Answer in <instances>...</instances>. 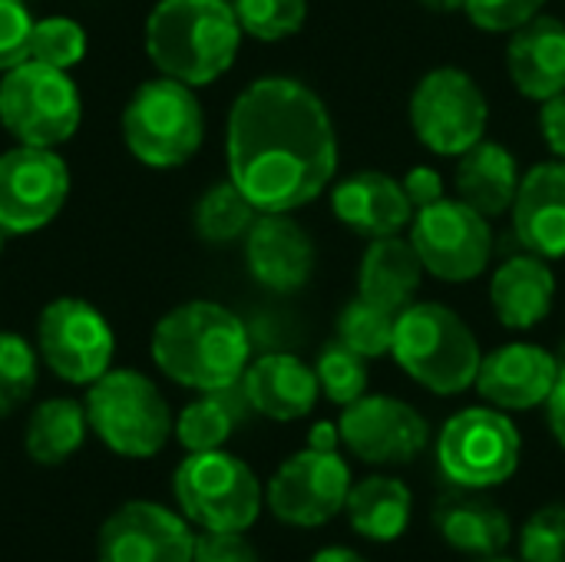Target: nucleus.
Returning <instances> with one entry per match:
<instances>
[{
  "label": "nucleus",
  "mask_w": 565,
  "mask_h": 562,
  "mask_svg": "<svg viewBox=\"0 0 565 562\" xmlns=\"http://www.w3.org/2000/svg\"><path fill=\"white\" fill-rule=\"evenodd\" d=\"M225 159L228 179L258 212L315 202L338 172V132L324 99L291 76L255 79L228 109Z\"/></svg>",
  "instance_id": "1"
},
{
  "label": "nucleus",
  "mask_w": 565,
  "mask_h": 562,
  "mask_svg": "<svg viewBox=\"0 0 565 562\" xmlns=\"http://www.w3.org/2000/svg\"><path fill=\"white\" fill-rule=\"evenodd\" d=\"M248 358V328L235 311L215 301H185L162 315L152 331L156 368L169 381L199 394L238 388Z\"/></svg>",
  "instance_id": "2"
},
{
  "label": "nucleus",
  "mask_w": 565,
  "mask_h": 562,
  "mask_svg": "<svg viewBox=\"0 0 565 562\" xmlns=\"http://www.w3.org/2000/svg\"><path fill=\"white\" fill-rule=\"evenodd\" d=\"M242 26L228 0H159L146 20V53L185 86H209L238 56Z\"/></svg>",
  "instance_id": "3"
},
{
  "label": "nucleus",
  "mask_w": 565,
  "mask_h": 562,
  "mask_svg": "<svg viewBox=\"0 0 565 562\" xmlns=\"http://www.w3.org/2000/svg\"><path fill=\"white\" fill-rule=\"evenodd\" d=\"M391 354L414 384L437 397L470 391L483 361L473 328L440 301H411L397 315Z\"/></svg>",
  "instance_id": "4"
},
{
  "label": "nucleus",
  "mask_w": 565,
  "mask_h": 562,
  "mask_svg": "<svg viewBox=\"0 0 565 562\" xmlns=\"http://www.w3.org/2000/svg\"><path fill=\"white\" fill-rule=\"evenodd\" d=\"M172 494L199 533H248L265 507L262 480L225 447L189 454L172 474Z\"/></svg>",
  "instance_id": "5"
},
{
  "label": "nucleus",
  "mask_w": 565,
  "mask_h": 562,
  "mask_svg": "<svg viewBox=\"0 0 565 562\" xmlns=\"http://www.w3.org/2000/svg\"><path fill=\"white\" fill-rule=\"evenodd\" d=\"M83 407L89 431L129 460L156 457L175 427L162 391L139 371H106L89 384Z\"/></svg>",
  "instance_id": "6"
},
{
  "label": "nucleus",
  "mask_w": 565,
  "mask_h": 562,
  "mask_svg": "<svg viewBox=\"0 0 565 562\" xmlns=\"http://www.w3.org/2000/svg\"><path fill=\"white\" fill-rule=\"evenodd\" d=\"M202 136V103L195 99L192 86L172 76L146 79L122 109V139L149 169L185 166L199 152Z\"/></svg>",
  "instance_id": "7"
},
{
  "label": "nucleus",
  "mask_w": 565,
  "mask_h": 562,
  "mask_svg": "<svg viewBox=\"0 0 565 562\" xmlns=\"http://www.w3.org/2000/svg\"><path fill=\"white\" fill-rule=\"evenodd\" d=\"M437 467L450 487L493 490L516 477L523 437L513 417L493 404L463 407L437 434Z\"/></svg>",
  "instance_id": "8"
},
{
  "label": "nucleus",
  "mask_w": 565,
  "mask_h": 562,
  "mask_svg": "<svg viewBox=\"0 0 565 562\" xmlns=\"http://www.w3.org/2000/svg\"><path fill=\"white\" fill-rule=\"evenodd\" d=\"M83 119V99L66 70L40 60L10 66L0 79V123L23 146H60Z\"/></svg>",
  "instance_id": "9"
},
{
  "label": "nucleus",
  "mask_w": 565,
  "mask_h": 562,
  "mask_svg": "<svg viewBox=\"0 0 565 562\" xmlns=\"http://www.w3.org/2000/svg\"><path fill=\"white\" fill-rule=\"evenodd\" d=\"M414 136L437 156H463L487 139L490 103L480 83L460 66H437L411 93Z\"/></svg>",
  "instance_id": "10"
},
{
  "label": "nucleus",
  "mask_w": 565,
  "mask_h": 562,
  "mask_svg": "<svg viewBox=\"0 0 565 562\" xmlns=\"http://www.w3.org/2000/svg\"><path fill=\"white\" fill-rule=\"evenodd\" d=\"M351 487V467L338 450L305 447L271 474L265 487V507L285 527L321 530L344 513Z\"/></svg>",
  "instance_id": "11"
},
{
  "label": "nucleus",
  "mask_w": 565,
  "mask_h": 562,
  "mask_svg": "<svg viewBox=\"0 0 565 562\" xmlns=\"http://www.w3.org/2000/svg\"><path fill=\"white\" fill-rule=\"evenodd\" d=\"M411 245L417 248L424 272L440 282L463 285L487 272L493 255L490 219L463 199H440L414 212Z\"/></svg>",
  "instance_id": "12"
},
{
  "label": "nucleus",
  "mask_w": 565,
  "mask_h": 562,
  "mask_svg": "<svg viewBox=\"0 0 565 562\" xmlns=\"http://www.w3.org/2000/svg\"><path fill=\"white\" fill-rule=\"evenodd\" d=\"M36 351L40 361L66 384L99 381L116 351L109 321L79 298H56L40 311L36 321Z\"/></svg>",
  "instance_id": "13"
},
{
  "label": "nucleus",
  "mask_w": 565,
  "mask_h": 562,
  "mask_svg": "<svg viewBox=\"0 0 565 562\" xmlns=\"http://www.w3.org/2000/svg\"><path fill=\"white\" fill-rule=\"evenodd\" d=\"M341 447L371 467H404L414 464L430 447L427 417L391 394H364L361 401L341 407Z\"/></svg>",
  "instance_id": "14"
},
{
  "label": "nucleus",
  "mask_w": 565,
  "mask_h": 562,
  "mask_svg": "<svg viewBox=\"0 0 565 562\" xmlns=\"http://www.w3.org/2000/svg\"><path fill=\"white\" fill-rule=\"evenodd\" d=\"M70 195V169L46 146L0 152V232L26 235L50 225Z\"/></svg>",
  "instance_id": "15"
},
{
  "label": "nucleus",
  "mask_w": 565,
  "mask_h": 562,
  "mask_svg": "<svg viewBox=\"0 0 565 562\" xmlns=\"http://www.w3.org/2000/svg\"><path fill=\"white\" fill-rule=\"evenodd\" d=\"M195 527L149 500L122 503L99 527L96 562H192Z\"/></svg>",
  "instance_id": "16"
},
{
  "label": "nucleus",
  "mask_w": 565,
  "mask_h": 562,
  "mask_svg": "<svg viewBox=\"0 0 565 562\" xmlns=\"http://www.w3.org/2000/svg\"><path fill=\"white\" fill-rule=\"evenodd\" d=\"M556 381H559V354L530 341H513L483 354L473 388L487 404L507 414H520V411L546 407Z\"/></svg>",
  "instance_id": "17"
},
{
  "label": "nucleus",
  "mask_w": 565,
  "mask_h": 562,
  "mask_svg": "<svg viewBox=\"0 0 565 562\" xmlns=\"http://www.w3.org/2000/svg\"><path fill=\"white\" fill-rule=\"evenodd\" d=\"M315 242L288 212H262L245 235V265L252 278L278 295L305 288L315 275Z\"/></svg>",
  "instance_id": "18"
},
{
  "label": "nucleus",
  "mask_w": 565,
  "mask_h": 562,
  "mask_svg": "<svg viewBox=\"0 0 565 562\" xmlns=\"http://www.w3.org/2000/svg\"><path fill=\"white\" fill-rule=\"evenodd\" d=\"M430 523H434L437 537L454 553H463V556H473V560L497 556L513 540L510 513L493 497H487V490L450 487L434 503Z\"/></svg>",
  "instance_id": "19"
},
{
  "label": "nucleus",
  "mask_w": 565,
  "mask_h": 562,
  "mask_svg": "<svg viewBox=\"0 0 565 562\" xmlns=\"http://www.w3.org/2000/svg\"><path fill=\"white\" fill-rule=\"evenodd\" d=\"M238 388L245 394V404L255 414L278 421V424L308 417L321 397L315 368H308L301 358L285 354V351H271V354L248 361Z\"/></svg>",
  "instance_id": "20"
},
{
  "label": "nucleus",
  "mask_w": 565,
  "mask_h": 562,
  "mask_svg": "<svg viewBox=\"0 0 565 562\" xmlns=\"http://www.w3.org/2000/svg\"><path fill=\"white\" fill-rule=\"evenodd\" d=\"M513 232L540 258H565V159L533 166L513 199Z\"/></svg>",
  "instance_id": "21"
},
{
  "label": "nucleus",
  "mask_w": 565,
  "mask_h": 562,
  "mask_svg": "<svg viewBox=\"0 0 565 562\" xmlns=\"http://www.w3.org/2000/svg\"><path fill=\"white\" fill-rule=\"evenodd\" d=\"M331 209L348 229L364 238L401 235L414 222V205L401 179L377 169H364L338 182L331 189Z\"/></svg>",
  "instance_id": "22"
},
{
  "label": "nucleus",
  "mask_w": 565,
  "mask_h": 562,
  "mask_svg": "<svg viewBox=\"0 0 565 562\" xmlns=\"http://www.w3.org/2000/svg\"><path fill=\"white\" fill-rule=\"evenodd\" d=\"M507 73L526 99H553L565 93V23L540 13L507 43Z\"/></svg>",
  "instance_id": "23"
},
{
  "label": "nucleus",
  "mask_w": 565,
  "mask_h": 562,
  "mask_svg": "<svg viewBox=\"0 0 565 562\" xmlns=\"http://www.w3.org/2000/svg\"><path fill=\"white\" fill-rule=\"evenodd\" d=\"M556 301V275L546 258L526 252L503 262L490 282V305L503 328L530 331L550 318Z\"/></svg>",
  "instance_id": "24"
},
{
  "label": "nucleus",
  "mask_w": 565,
  "mask_h": 562,
  "mask_svg": "<svg viewBox=\"0 0 565 562\" xmlns=\"http://www.w3.org/2000/svg\"><path fill=\"white\" fill-rule=\"evenodd\" d=\"M420 282H424V262L417 248L411 245V238L404 235L371 238L361 258V272H358L361 298L401 315L414 301Z\"/></svg>",
  "instance_id": "25"
},
{
  "label": "nucleus",
  "mask_w": 565,
  "mask_h": 562,
  "mask_svg": "<svg viewBox=\"0 0 565 562\" xmlns=\"http://www.w3.org/2000/svg\"><path fill=\"white\" fill-rule=\"evenodd\" d=\"M348 527L367 543H397L411 530L414 494L401 477L371 474L354 480L344 503Z\"/></svg>",
  "instance_id": "26"
},
{
  "label": "nucleus",
  "mask_w": 565,
  "mask_h": 562,
  "mask_svg": "<svg viewBox=\"0 0 565 562\" xmlns=\"http://www.w3.org/2000/svg\"><path fill=\"white\" fill-rule=\"evenodd\" d=\"M457 159V192L467 205H473L487 219H497L513 209L523 176L516 156L503 142L480 139Z\"/></svg>",
  "instance_id": "27"
},
{
  "label": "nucleus",
  "mask_w": 565,
  "mask_h": 562,
  "mask_svg": "<svg viewBox=\"0 0 565 562\" xmlns=\"http://www.w3.org/2000/svg\"><path fill=\"white\" fill-rule=\"evenodd\" d=\"M89 421L86 407L70 397H50L43 401L23 431V447L33 464L40 467H60L66 464L86 441Z\"/></svg>",
  "instance_id": "28"
},
{
  "label": "nucleus",
  "mask_w": 565,
  "mask_h": 562,
  "mask_svg": "<svg viewBox=\"0 0 565 562\" xmlns=\"http://www.w3.org/2000/svg\"><path fill=\"white\" fill-rule=\"evenodd\" d=\"M258 215L262 212L245 199V192L232 179H225L202 192V199L195 202L192 222H195V232L202 242L228 245V242L245 238Z\"/></svg>",
  "instance_id": "29"
},
{
  "label": "nucleus",
  "mask_w": 565,
  "mask_h": 562,
  "mask_svg": "<svg viewBox=\"0 0 565 562\" xmlns=\"http://www.w3.org/2000/svg\"><path fill=\"white\" fill-rule=\"evenodd\" d=\"M228 391H212L202 394L199 401L185 404L182 414L175 417V441L189 450V454H202V450H222L238 424V407L228 401Z\"/></svg>",
  "instance_id": "30"
},
{
  "label": "nucleus",
  "mask_w": 565,
  "mask_h": 562,
  "mask_svg": "<svg viewBox=\"0 0 565 562\" xmlns=\"http://www.w3.org/2000/svg\"><path fill=\"white\" fill-rule=\"evenodd\" d=\"M394 328H397V311H387L361 295L354 301H348L338 315V341L367 361L391 354Z\"/></svg>",
  "instance_id": "31"
},
{
  "label": "nucleus",
  "mask_w": 565,
  "mask_h": 562,
  "mask_svg": "<svg viewBox=\"0 0 565 562\" xmlns=\"http://www.w3.org/2000/svg\"><path fill=\"white\" fill-rule=\"evenodd\" d=\"M315 374H318L321 394L338 407H348L367 394V358H361L341 341H331L321 348L315 361Z\"/></svg>",
  "instance_id": "32"
},
{
  "label": "nucleus",
  "mask_w": 565,
  "mask_h": 562,
  "mask_svg": "<svg viewBox=\"0 0 565 562\" xmlns=\"http://www.w3.org/2000/svg\"><path fill=\"white\" fill-rule=\"evenodd\" d=\"M232 7L242 33L262 43L288 40L308 20V0H235Z\"/></svg>",
  "instance_id": "33"
},
{
  "label": "nucleus",
  "mask_w": 565,
  "mask_h": 562,
  "mask_svg": "<svg viewBox=\"0 0 565 562\" xmlns=\"http://www.w3.org/2000/svg\"><path fill=\"white\" fill-rule=\"evenodd\" d=\"M36 351L26 338L13 331H0V417H10L23 407L36 388Z\"/></svg>",
  "instance_id": "34"
},
{
  "label": "nucleus",
  "mask_w": 565,
  "mask_h": 562,
  "mask_svg": "<svg viewBox=\"0 0 565 562\" xmlns=\"http://www.w3.org/2000/svg\"><path fill=\"white\" fill-rule=\"evenodd\" d=\"M86 56V30L70 17H46L33 23L26 60H40L56 70H70Z\"/></svg>",
  "instance_id": "35"
},
{
  "label": "nucleus",
  "mask_w": 565,
  "mask_h": 562,
  "mask_svg": "<svg viewBox=\"0 0 565 562\" xmlns=\"http://www.w3.org/2000/svg\"><path fill=\"white\" fill-rule=\"evenodd\" d=\"M520 560L565 562V503H546L520 527Z\"/></svg>",
  "instance_id": "36"
},
{
  "label": "nucleus",
  "mask_w": 565,
  "mask_h": 562,
  "mask_svg": "<svg viewBox=\"0 0 565 562\" xmlns=\"http://www.w3.org/2000/svg\"><path fill=\"white\" fill-rule=\"evenodd\" d=\"M546 0H467L463 13L483 33H513L540 17Z\"/></svg>",
  "instance_id": "37"
},
{
  "label": "nucleus",
  "mask_w": 565,
  "mask_h": 562,
  "mask_svg": "<svg viewBox=\"0 0 565 562\" xmlns=\"http://www.w3.org/2000/svg\"><path fill=\"white\" fill-rule=\"evenodd\" d=\"M33 23L23 0H0V73L26 60Z\"/></svg>",
  "instance_id": "38"
},
{
  "label": "nucleus",
  "mask_w": 565,
  "mask_h": 562,
  "mask_svg": "<svg viewBox=\"0 0 565 562\" xmlns=\"http://www.w3.org/2000/svg\"><path fill=\"white\" fill-rule=\"evenodd\" d=\"M192 562H262L248 533H195Z\"/></svg>",
  "instance_id": "39"
},
{
  "label": "nucleus",
  "mask_w": 565,
  "mask_h": 562,
  "mask_svg": "<svg viewBox=\"0 0 565 562\" xmlns=\"http://www.w3.org/2000/svg\"><path fill=\"white\" fill-rule=\"evenodd\" d=\"M401 185H404V192H407L414 212H417V209H427V205H434V202H440V199L447 195V192H444V179H440V172H437L434 166H414V169L401 179Z\"/></svg>",
  "instance_id": "40"
},
{
  "label": "nucleus",
  "mask_w": 565,
  "mask_h": 562,
  "mask_svg": "<svg viewBox=\"0 0 565 562\" xmlns=\"http://www.w3.org/2000/svg\"><path fill=\"white\" fill-rule=\"evenodd\" d=\"M540 132L556 159H565V93L543 99L540 106Z\"/></svg>",
  "instance_id": "41"
},
{
  "label": "nucleus",
  "mask_w": 565,
  "mask_h": 562,
  "mask_svg": "<svg viewBox=\"0 0 565 562\" xmlns=\"http://www.w3.org/2000/svg\"><path fill=\"white\" fill-rule=\"evenodd\" d=\"M546 417H550V431H553L556 444L565 450V344L563 354H559V381L546 401Z\"/></svg>",
  "instance_id": "42"
},
{
  "label": "nucleus",
  "mask_w": 565,
  "mask_h": 562,
  "mask_svg": "<svg viewBox=\"0 0 565 562\" xmlns=\"http://www.w3.org/2000/svg\"><path fill=\"white\" fill-rule=\"evenodd\" d=\"M308 447H315V450H338V447H341V431H338V424H328V421L315 424L311 434H308Z\"/></svg>",
  "instance_id": "43"
},
{
  "label": "nucleus",
  "mask_w": 565,
  "mask_h": 562,
  "mask_svg": "<svg viewBox=\"0 0 565 562\" xmlns=\"http://www.w3.org/2000/svg\"><path fill=\"white\" fill-rule=\"evenodd\" d=\"M311 562H371L364 553H358L354 547H341V543H334V547H324V550H318Z\"/></svg>",
  "instance_id": "44"
},
{
  "label": "nucleus",
  "mask_w": 565,
  "mask_h": 562,
  "mask_svg": "<svg viewBox=\"0 0 565 562\" xmlns=\"http://www.w3.org/2000/svg\"><path fill=\"white\" fill-rule=\"evenodd\" d=\"M417 3L430 13H457L467 7V0H417Z\"/></svg>",
  "instance_id": "45"
},
{
  "label": "nucleus",
  "mask_w": 565,
  "mask_h": 562,
  "mask_svg": "<svg viewBox=\"0 0 565 562\" xmlns=\"http://www.w3.org/2000/svg\"><path fill=\"white\" fill-rule=\"evenodd\" d=\"M473 562H523V560H513V556H503V553H497V556H480V560Z\"/></svg>",
  "instance_id": "46"
},
{
  "label": "nucleus",
  "mask_w": 565,
  "mask_h": 562,
  "mask_svg": "<svg viewBox=\"0 0 565 562\" xmlns=\"http://www.w3.org/2000/svg\"><path fill=\"white\" fill-rule=\"evenodd\" d=\"M0 248H3V232H0Z\"/></svg>",
  "instance_id": "47"
}]
</instances>
